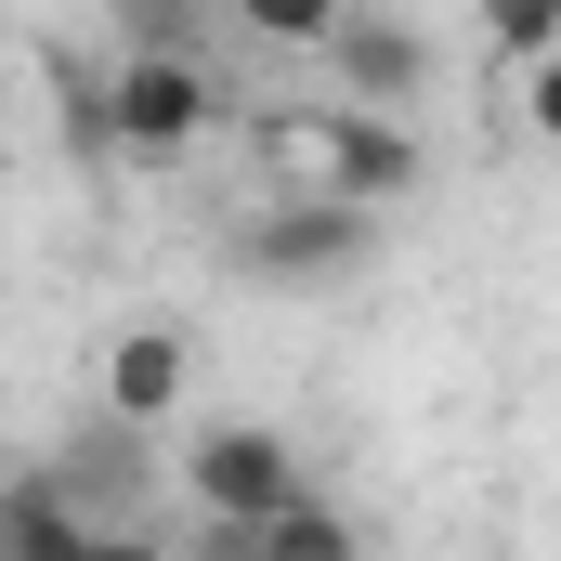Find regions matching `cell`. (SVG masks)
<instances>
[{
    "label": "cell",
    "mask_w": 561,
    "mask_h": 561,
    "mask_svg": "<svg viewBox=\"0 0 561 561\" xmlns=\"http://www.w3.org/2000/svg\"><path fill=\"white\" fill-rule=\"evenodd\" d=\"M275 170H287V196H327V209H405L431 183V144L419 118H379V105H313V118H275Z\"/></svg>",
    "instance_id": "cell-1"
},
{
    "label": "cell",
    "mask_w": 561,
    "mask_h": 561,
    "mask_svg": "<svg viewBox=\"0 0 561 561\" xmlns=\"http://www.w3.org/2000/svg\"><path fill=\"white\" fill-rule=\"evenodd\" d=\"M209 131H222L209 53H118V66H105V105H92V144H105V157L183 170V157H209Z\"/></svg>",
    "instance_id": "cell-2"
},
{
    "label": "cell",
    "mask_w": 561,
    "mask_h": 561,
    "mask_svg": "<svg viewBox=\"0 0 561 561\" xmlns=\"http://www.w3.org/2000/svg\"><path fill=\"white\" fill-rule=\"evenodd\" d=\"M170 470H183V496L209 510V536H249V523H275L287 496H313V470H300V444H287L275 419H209Z\"/></svg>",
    "instance_id": "cell-3"
},
{
    "label": "cell",
    "mask_w": 561,
    "mask_h": 561,
    "mask_svg": "<svg viewBox=\"0 0 561 561\" xmlns=\"http://www.w3.org/2000/svg\"><path fill=\"white\" fill-rule=\"evenodd\" d=\"M379 262V222L366 209H327V196H262L236 209V275L249 287H353Z\"/></svg>",
    "instance_id": "cell-4"
},
{
    "label": "cell",
    "mask_w": 561,
    "mask_h": 561,
    "mask_svg": "<svg viewBox=\"0 0 561 561\" xmlns=\"http://www.w3.org/2000/svg\"><path fill=\"white\" fill-rule=\"evenodd\" d=\"M183 392H196V340H183V327H157V313H144V327H118V340H105V366H92L105 431H144V444L183 419Z\"/></svg>",
    "instance_id": "cell-5"
},
{
    "label": "cell",
    "mask_w": 561,
    "mask_h": 561,
    "mask_svg": "<svg viewBox=\"0 0 561 561\" xmlns=\"http://www.w3.org/2000/svg\"><path fill=\"white\" fill-rule=\"evenodd\" d=\"M313 66H340V105H379V118H419V92H431V39L405 13H379V0H353Z\"/></svg>",
    "instance_id": "cell-6"
},
{
    "label": "cell",
    "mask_w": 561,
    "mask_h": 561,
    "mask_svg": "<svg viewBox=\"0 0 561 561\" xmlns=\"http://www.w3.org/2000/svg\"><path fill=\"white\" fill-rule=\"evenodd\" d=\"M236 561H366V536H353V510L287 496L275 523H249V536H236Z\"/></svg>",
    "instance_id": "cell-7"
},
{
    "label": "cell",
    "mask_w": 561,
    "mask_h": 561,
    "mask_svg": "<svg viewBox=\"0 0 561 561\" xmlns=\"http://www.w3.org/2000/svg\"><path fill=\"white\" fill-rule=\"evenodd\" d=\"M340 13H353V0H209V26L249 39V53H327Z\"/></svg>",
    "instance_id": "cell-8"
},
{
    "label": "cell",
    "mask_w": 561,
    "mask_h": 561,
    "mask_svg": "<svg viewBox=\"0 0 561 561\" xmlns=\"http://www.w3.org/2000/svg\"><path fill=\"white\" fill-rule=\"evenodd\" d=\"M470 39L496 66H536V53H561V0H470Z\"/></svg>",
    "instance_id": "cell-9"
},
{
    "label": "cell",
    "mask_w": 561,
    "mask_h": 561,
    "mask_svg": "<svg viewBox=\"0 0 561 561\" xmlns=\"http://www.w3.org/2000/svg\"><path fill=\"white\" fill-rule=\"evenodd\" d=\"M118 53H209V0H118Z\"/></svg>",
    "instance_id": "cell-10"
}]
</instances>
